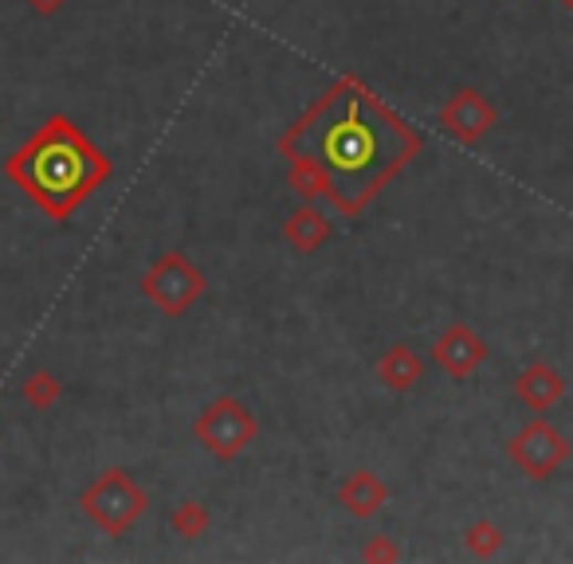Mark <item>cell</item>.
<instances>
[{"instance_id":"9","label":"cell","mask_w":573,"mask_h":564,"mask_svg":"<svg viewBox=\"0 0 573 564\" xmlns=\"http://www.w3.org/2000/svg\"><path fill=\"white\" fill-rule=\"evenodd\" d=\"M565 388H570V380H565L562 368H554L550 361H530V365L514 376V396H519L534 416L554 411L558 404H562Z\"/></svg>"},{"instance_id":"2","label":"cell","mask_w":573,"mask_h":564,"mask_svg":"<svg viewBox=\"0 0 573 564\" xmlns=\"http://www.w3.org/2000/svg\"><path fill=\"white\" fill-rule=\"evenodd\" d=\"M111 157L67 114L44 118V126L4 161V177L55 223H67L111 180Z\"/></svg>"},{"instance_id":"5","label":"cell","mask_w":573,"mask_h":564,"mask_svg":"<svg viewBox=\"0 0 573 564\" xmlns=\"http://www.w3.org/2000/svg\"><path fill=\"white\" fill-rule=\"evenodd\" d=\"M142 299L166 317H185L209 291V279L185 251H166L146 267L138 282Z\"/></svg>"},{"instance_id":"4","label":"cell","mask_w":573,"mask_h":564,"mask_svg":"<svg viewBox=\"0 0 573 564\" xmlns=\"http://www.w3.org/2000/svg\"><path fill=\"white\" fill-rule=\"evenodd\" d=\"M192 439L217 462H232L260 439V419H256V411L248 408L240 396L225 393L197 411V419H192Z\"/></svg>"},{"instance_id":"18","label":"cell","mask_w":573,"mask_h":564,"mask_svg":"<svg viewBox=\"0 0 573 564\" xmlns=\"http://www.w3.org/2000/svg\"><path fill=\"white\" fill-rule=\"evenodd\" d=\"M28 4H32L35 17H55V12H60L67 0H28Z\"/></svg>"},{"instance_id":"10","label":"cell","mask_w":573,"mask_h":564,"mask_svg":"<svg viewBox=\"0 0 573 564\" xmlns=\"http://www.w3.org/2000/svg\"><path fill=\"white\" fill-rule=\"evenodd\" d=\"M338 505L350 513V518H357V522H374L377 513L389 505V487H385V479L377 474V470L357 467L342 479Z\"/></svg>"},{"instance_id":"12","label":"cell","mask_w":573,"mask_h":564,"mask_svg":"<svg viewBox=\"0 0 573 564\" xmlns=\"http://www.w3.org/2000/svg\"><path fill=\"white\" fill-rule=\"evenodd\" d=\"M334 236L331 220H326V212H322L319 205H311V200H303V208H295V212L283 220V240L286 248H295L299 255H314L319 248H326Z\"/></svg>"},{"instance_id":"14","label":"cell","mask_w":573,"mask_h":564,"mask_svg":"<svg viewBox=\"0 0 573 564\" xmlns=\"http://www.w3.org/2000/svg\"><path fill=\"white\" fill-rule=\"evenodd\" d=\"M169 530L181 541H200L212 530V510L205 502H197V498H185V502H177L174 513H169Z\"/></svg>"},{"instance_id":"13","label":"cell","mask_w":573,"mask_h":564,"mask_svg":"<svg viewBox=\"0 0 573 564\" xmlns=\"http://www.w3.org/2000/svg\"><path fill=\"white\" fill-rule=\"evenodd\" d=\"M283 157H286V188H291L299 200H311V205L331 200V173H326V165H322L319 157L306 154V149H295V154H283Z\"/></svg>"},{"instance_id":"16","label":"cell","mask_w":573,"mask_h":564,"mask_svg":"<svg viewBox=\"0 0 573 564\" xmlns=\"http://www.w3.org/2000/svg\"><path fill=\"white\" fill-rule=\"evenodd\" d=\"M20 393H24V400L32 404L35 411H52L63 396V380L55 373H48V368H35V373L24 380Z\"/></svg>"},{"instance_id":"8","label":"cell","mask_w":573,"mask_h":564,"mask_svg":"<svg viewBox=\"0 0 573 564\" xmlns=\"http://www.w3.org/2000/svg\"><path fill=\"white\" fill-rule=\"evenodd\" d=\"M433 365L440 368L444 376H452V380H468V376H476L479 368L487 365V342L476 334V325L463 322V317H456L452 325H444L440 337L433 342Z\"/></svg>"},{"instance_id":"7","label":"cell","mask_w":573,"mask_h":564,"mask_svg":"<svg viewBox=\"0 0 573 564\" xmlns=\"http://www.w3.org/2000/svg\"><path fill=\"white\" fill-rule=\"evenodd\" d=\"M436 122L460 146H479L491 129H499V106L483 91H476V86H460V91L444 98Z\"/></svg>"},{"instance_id":"17","label":"cell","mask_w":573,"mask_h":564,"mask_svg":"<svg viewBox=\"0 0 573 564\" xmlns=\"http://www.w3.org/2000/svg\"><path fill=\"white\" fill-rule=\"evenodd\" d=\"M400 545L389 537V533H374V537L362 545V561L365 564H389V561H400Z\"/></svg>"},{"instance_id":"3","label":"cell","mask_w":573,"mask_h":564,"mask_svg":"<svg viewBox=\"0 0 573 564\" xmlns=\"http://www.w3.org/2000/svg\"><path fill=\"white\" fill-rule=\"evenodd\" d=\"M79 505L87 513V522L103 530L106 537H126L146 518L149 494L122 467H111L79 494Z\"/></svg>"},{"instance_id":"11","label":"cell","mask_w":573,"mask_h":564,"mask_svg":"<svg viewBox=\"0 0 573 564\" xmlns=\"http://www.w3.org/2000/svg\"><path fill=\"white\" fill-rule=\"evenodd\" d=\"M425 373H428V361L405 342L389 345V349L377 357V380H382V388H389V393L397 396L413 393V388L425 380Z\"/></svg>"},{"instance_id":"1","label":"cell","mask_w":573,"mask_h":564,"mask_svg":"<svg viewBox=\"0 0 573 564\" xmlns=\"http://www.w3.org/2000/svg\"><path fill=\"white\" fill-rule=\"evenodd\" d=\"M306 149L331 173V205L342 216H362L425 149V137L357 79H338L322 91L303 118L279 137V154Z\"/></svg>"},{"instance_id":"15","label":"cell","mask_w":573,"mask_h":564,"mask_svg":"<svg viewBox=\"0 0 573 564\" xmlns=\"http://www.w3.org/2000/svg\"><path fill=\"white\" fill-rule=\"evenodd\" d=\"M463 549H468L476 561H491L507 549V530L491 518H476V522L463 530Z\"/></svg>"},{"instance_id":"6","label":"cell","mask_w":573,"mask_h":564,"mask_svg":"<svg viewBox=\"0 0 573 564\" xmlns=\"http://www.w3.org/2000/svg\"><path fill=\"white\" fill-rule=\"evenodd\" d=\"M573 443L565 439L562 428H554L546 416L527 419L511 439H507V459L527 474L530 482H546L554 479L558 470L570 462Z\"/></svg>"},{"instance_id":"19","label":"cell","mask_w":573,"mask_h":564,"mask_svg":"<svg viewBox=\"0 0 573 564\" xmlns=\"http://www.w3.org/2000/svg\"><path fill=\"white\" fill-rule=\"evenodd\" d=\"M565 4H570V9H573V0H565Z\"/></svg>"}]
</instances>
